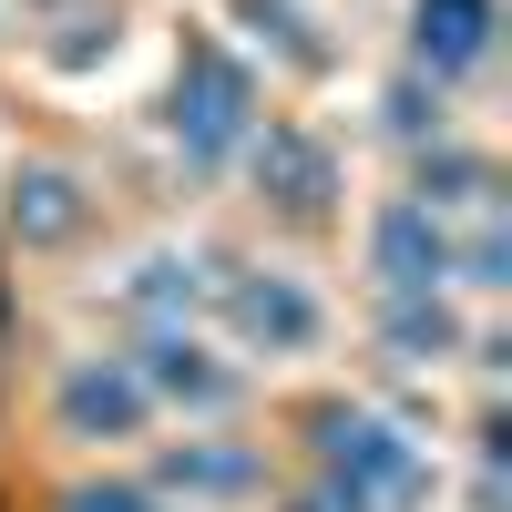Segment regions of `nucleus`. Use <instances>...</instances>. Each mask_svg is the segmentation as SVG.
Wrapping results in <instances>:
<instances>
[{
	"instance_id": "7ed1b4c3",
	"label": "nucleus",
	"mask_w": 512,
	"mask_h": 512,
	"mask_svg": "<svg viewBox=\"0 0 512 512\" xmlns=\"http://www.w3.org/2000/svg\"><path fill=\"white\" fill-rule=\"evenodd\" d=\"M236 318H246V338H277V349H297V338L318 328V308H308L297 287H246V297H236Z\"/></svg>"
},
{
	"instance_id": "f03ea898",
	"label": "nucleus",
	"mask_w": 512,
	"mask_h": 512,
	"mask_svg": "<svg viewBox=\"0 0 512 512\" xmlns=\"http://www.w3.org/2000/svg\"><path fill=\"white\" fill-rule=\"evenodd\" d=\"M134 420H144L134 379H113V369H82L72 379V431H134Z\"/></svg>"
},
{
	"instance_id": "f257e3e1",
	"label": "nucleus",
	"mask_w": 512,
	"mask_h": 512,
	"mask_svg": "<svg viewBox=\"0 0 512 512\" xmlns=\"http://www.w3.org/2000/svg\"><path fill=\"white\" fill-rule=\"evenodd\" d=\"M338 472H359V482H379V492H420V461L379 431V420H338Z\"/></svg>"
},
{
	"instance_id": "39448f33",
	"label": "nucleus",
	"mask_w": 512,
	"mask_h": 512,
	"mask_svg": "<svg viewBox=\"0 0 512 512\" xmlns=\"http://www.w3.org/2000/svg\"><path fill=\"white\" fill-rule=\"evenodd\" d=\"M420 31L441 41V62H472V52H482V0H431Z\"/></svg>"
},
{
	"instance_id": "20e7f679",
	"label": "nucleus",
	"mask_w": 512,
	"mask_h": 512,
	"mask_svg": "<svg viewBox=\"0 0 512 512\" xmlns=\"http://www.w3.org/2000/svg\"><path fill=\"white\" fill-rule=\"evenodd\" d=\"M379 267H390V287H431L441 277V236H420V216H390L379 226Z\"/></svg>"
}]
</instances>
